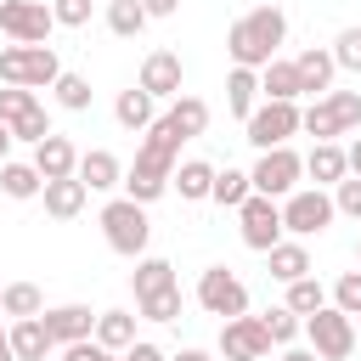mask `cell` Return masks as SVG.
Masks as SVG:
<instances>
[{
    "instance_id": "1",
    "label": "cell",
    "mask_w": 361,
    "mask_h": 361,
    "mask_svg": "<svg viewBox=\"0 0 361 361\" xmlns=\"http://www.w3.org/2000/svg\"><path fill=\"white\" fill-rule=\"evenodd\" d=\"M175 164H180V135H175V124L158 113V118L141 130L135 164L124 169V197H135V203H158V197L169 192V175H175Z\"/></svg>"
},
{
    "instance_id": "2",
    "label": "cell",
    "mask_w": 361,
    "mask_h": 361,
    "mask_svg": "<svg viewBox=\"0 0 361 361\" xmlns=\"http://www.w3.org/2000/svg\"><path fill=\"white\" fill-rule=\"evenodd\" d=\"M282 39H288V17L276 6H254L226 28V56H231V68H265Z\"/></svg>"
},
{
    "instance_id": "3",
    "label": "cell",
    "mask_w": 361,
    "mask_h": 361,
    "mask_svg": "<svg viewBox=\"0 0 361 361\" xmlns=\"http://www.w3.org/2000/svg\"><path fill=\"white\" fill-rule=\"evenodd\" d=\"M96 226H102L107 248H113V254H124V259H141V254H147V243H152L147 203H135V197H107V203H102V214H96Z\"/></svg>"
},
{
    "instance_id": "4",
    "label": "cell",
    "mask_w": 361,
    "mask_h": 361,
    "mask_svg": "<svg viewBox=\"0 0 361 361\" xmlns=\"http://www.w3.org/2000/svg\"><path fill=\"white\" fill-rule=\"evenodd\" d=\"M299 130L310 141H333V135L361 130V90H327V96H316L310 107H299Z\"/></svg>"
},
{
    "instance_id": "5",
    "label": "cell",
    "mask_w": 361,
    "mask_h": 361,
    "mask_svg": "<svg viewBox=\"0 0 361 361\" xmlns=\"http://www.w3.org/2000/svg\"><path fill=\"white\" fill-rule=\"evenodd\" d=\"M305 344L316 350V361H350L355 355V316H344L338 305H322L305 316Z\"/></svg>"
},
{
    "instance_id": "6",
    "label": "cell",
    "mask_w": 361,
    "mask_h": 361,
    "mask_svg": "<svg viewBox=\"0 0 361 361\" xmlns=\"http://www.w3.org/2000/svg\"><path fill=\"white\" fill-rule=\"evenodd\" d=\"M62 73V56L51 45H6L0 51V85H23V90H51Z\"/></svg>"
},
{
    "instance_id": "7",
    "label": "cell",
    "mask_w": 361,
    "mask_h": 361,
    "mask_svg": "<svg viewBox=\"0 0 361 361\" xmlns=\"http://www.w3.org/2000/svg\"><path fill=\"white\" fill-rule=\"evenodd\" d=\"M333 220H338V209H333V192L327 186H293L282 197V231H293L299 243L305 237H322Z\"/></svg>"
},
{
    "instance_id": "8",
    "label": "cell",
    "mask_w": 361,
    "mask_h": 361,
    "mask_svg": "<svg viewBox=\"0 0 361 361\" xmlns=\"http://www.w3.org/2000/svg\"><path fill=\"white\" fill-rule=\"evenodd\" d=\"M248 180H254V192H265V197L282 203V197L305 180V152H293V147H265L259 164L248 169Z\"/></svg>"
},
{
    "instance_id": "9",
    "label": "cell",
    "mask_w": 361,
    "mask_h": 361,
    "mask_svg": "<svg viewBox=\"0 0 361 361\" xmlns=\"http://www.w3.org/2000/svg\"><path fill=\"white\" fill-rule=\"evenodd\" d=\"M237 231H243V243H248L254 254L276 248V243H282V203L265 197V192H248V197L237 203Z\"/></svg>"
},
{
    "instance_id": "10",
    "label": "cell",
    "mask_w": 361,
    "mask_h": 361,
    "mask_svg": "<svg viewBox=\"0 0 361 361\" xmlns=\"http://www.w3.org/2000/svg\"><path fill=\"white\" fill-rule=\"evenodd\" d=\"M51 6L45 0H0V34L11 45H51Z\"/></svg>"
},
{
    "instance_id": "11",
    "label": "cell",
    "mask_w": 361,
    "mask_h": 361,
    "mask_svg": "<svg viewBox=\"0 0 361 361\" xmlns=\"http://www.w3.org/2000/svg\"><path fill=\"white\" fill-rule=\"evenodd\" d=\"M248 141L265 152V147H288L299 135V102H259L248 118H243Z\"/></svg>"
},
{
    "instance_id": "12",
    "label": "cell",
    "mask_w": 361,
    "mask_h": 361,
    "mask_svg": "<svg viewBox=\"0 0 361 361\" xmlns=\"http://www.w3.org/2000/svg\"><path fill=\"white\" fill-rule=\"evenodd\" d=\"M197 305L226 322V316H243V310H248V288H243V276H231L226 265H209V271L197 276Z\"/></svg>"
},
{
    "instance_id": "13",
    "label": "cell",
    "mask_w": 361,
    "mask_h": 361,
    "mask_svg": "<svg viewBox=\"0 0 361 361\" xmlns=\"http://www.w3.org/2000/svg\"><path fill=\"white\" fill-rule=\"evenodd\" d=\"M220 355L226 361H265L271 355V338H265V327H259V316H226L220 322Z\"/></svg>"
},
{
    "instance_id": "14",
    "label": "cell",
    "mask_w": 361,
    "mask_h": 361,
    "mask_svg": "<svg viewBox=\"0 0 361 361\" xmlns=\"http://www.w3.org/2000/svg\"><path fill=\"white\" fill-rule=\"evenodd\" d=\"M180 79H186V68H180V56L175 51H147V62H141V90L152 96V102H175L180 96Z\"/></svg>"
},
{
    "instance_id": "15",
    "label": "cell",
    "mask_w": 361,
    "mask_h": 361,
    "mask_svg": "<svg viewBox=\"0 0 361 361\" xmlns=\"http://www.w3.org/2000/svg\"><path fill=\"white\" fill-rule=\"evenodd\" d=\"M293 73H299V96H327L333 79H338V62H333L327 45H305L293 56Z\"/></svg>"
},
{
    "instance_id": "16",
    "label": "cell",
    "mask_w": 361,
    "mask_h": 361,
    "mask_svg": "<svg viewBox=\"0 0 361 361\" xmlns=\"http://www.w3.org/2000/svg\"><path fill=\"white\" fill-rule=\"evenodd\" d=\"M34 169H39V180H62V175H73L79 169V147L68 141V135H45V141H34V158H28Z\"/></svg>"
},
{
    "instance_id": "17",
    "label": "cell",
    "mask_w": 361,
    "mask_h": 361,
    "mask_svg": "<svg viewBox=\"0 0 361 361\" xmlns=\"http://www.w3.org/2000/svg\"><path fill=\"white\" fill-rule=\"evenodd\" d=\"M39 197H45V214H51V220H79L85 203H90V186H85L79 175H62V180H45Z\"/></svg>"
},
{
    "instance_id": "18",
    "label": "cell",
    "mask_w": 361,
    "mask_h": 361,
    "mask_svg": "<svg viewBox=\"0 0 361 361\" xmlns=\"http://www.w3.org/2000/svg\"><path fill=\"white\" fill-rule=\"evenodd\" d=\"M39 322H45V333H51L56 350H62V344H73V338H90L96 310H90V305H51V310H39Z\"/></svg>"
},
{
    "instance_id": "19",
    "label": "cell",
    "mask_w": 361,
    "mask_h": 361,
    "mask_svg": "<svg viewBox=\"0 0 361 361\" xmlns=\"http://www.w3.org/2000/svg\"><path fill=\"white\" fill-rule=\"evenodd\" d=\"M90 192H113V186H124V164H118V152H107V147H90V152H79V169H73Z\"/></svg>"
},
{
    "instance_id": "20",
    "label": "cell",
    "mask_w": 361,
    "mask_h": 361,
    "mask_svg": "<svg viewBox=\"0 0 361 361\" xmlns=\"http://www.w3.org/2000/svg\"><path fill=\"white\" fill-rule=\"evenodd\" d=\"M6 338H11V355H17V361H45V355L56 350V338L45 333L39 316H17V322L6 327Z\"/></svg>"
},
{
    "instance_id": "21",
    "label": "cell",
    "mask_w": 361,
    "mask_h": 361,
    "mask_svg": "<svg viewBox=\"0 0 361 361\" xmlns=\"http://www.w3.org/2000/svg\"><path fill=\"white\" fill-rule=\"evenodd\" d=\"M214 186V164L209 158H180L175 175H169V192H180V203H203Z\"/></svg>"
},
{
    "instance_id": "22",
    "label": "cell",
    "mask_w": 361,
    "mask_h": 361,
    "mask_svg": "<svg viewBox=\"0 0 361 361\" xmlns=\"http://www.w3.org/2000/svg\"><path fill=\"white\" fill-rule=\"evenodd\" d=\"M259 102H299V73L293 56H271L259 68Z\"/></svg>"
},
{
    "instance_id": "23",
    "label": "cell",
    "mask_w": 361,
    "mask_h": 361,
    "mask_svg": "<svg viewBox=\"0 0 361 361\" xmlns=\"http://www.w3.org/2000/svg\"><path fill=\"white\" fill-rule=\"evenodd\" d=\"M305 175H310L316 186H338V180L350 175V164H344V147H338V141H316V147L305 152Z\"/></svg>"
},
{
    "instance_id": "24",
    "label": "cell",
    "mask_w": 361,
    "mask_h": 361,
    "mask_svg": "<svg viewBox=\"0 0 361 361\" xmlns=\"http://www.w3.org/2000/svg\"><path fill=\"white\" fill-rule=\"evenodd\" d=\"M135 322H141V316H130V310H96L90 338H96V344H107L113 355H124V350L135 344Z\"/></svg>"
},
{
    "instance_id": "25",
    "label": "cell",
    "mask_w": 361,
    "mask_h": 361,
    "mask_svg": "<svg viewBox=\"0 0 361 361\" xmlns=\"http://www.w3.org/2000/svg\"><path fill=\"white\" fill-rule=\"evenodd\" d=\"M254 107H259V68H231L226 73V113L248 118Z\"/></svg>"
},
{
    "instance_id": "26",
    "label": "cell",
    "mask_w": 361,
    "mask_h": 361,
    "mask_svg": "<svg viewBox=\"0 0 361 361\" xmlns=\"http://www.w3.org/2000/svg\"><path fill=\"white\" fill-rule=\"evenodd\" d=\"M164 118L175 124V135H180V141H197V135L209 130V102H203V96H186V90H180V96L169 102V113H164Z\"/></svg>"
},
{
    "instance_id": "27",
    "label": "cell",
    "mask_w": 361,
    "mask_h": 361,
    "mask_svg": "<svg viewBox=\"0 0 361 361\" xmlns=\"http://www.w3.org/2000/svg\"><path fill=\"white\" fill-rule=\"evenodd\" d=\"M265 271L288 288V282L310 276V248H305V243H276V248H265Z\"/></svg>"
},
{
    "instance_id": "28",
    "label": "cell",
    "mask_w": 361,
    "mask_h": 361,
    "mask_svg": "<svg viewBox=\"0 0 361 361\" xmlns=\"http://www.w3.org/2000/svg\"><path fill=\"white\" fill-rule=\"evenodd\" d=\"M113 118H118L124 130H147V124L158 118V102H152L141 85H130V90H118V102H113Z\"/></svg>"
},
{
    "instance_id": "29",
    "label": "cell",
    "mask_w": 361,
    "mask_h": 361,
    "mask_svg": "<svg viewBox=\"0 0 361 361\" xmlns=\"http://www.w3.org/2000/svg\"><path fill=\"white\" fill-rule=\"evenodd\" d=\"M39 186H45V180H39V169H34V164H23V158H6V164H0V192H6L11 203L39 197Z\"/></svg>"
},
{
    "instance_id": "30",
    "label": "cell",
    "mask_w": 361,
    "mask_h": 361,
    "mask_svg": "<svg viewBox=\"0 0 361 361\" xmlns=\"http://www.w3.org/2000/svg\"><path fill=\"white\" fill-rule=\"evenodd\" d=\"M254 192V180H248V169H214V186H209V203H220V209H237L243 197Z\"/></svg>"
},
{
    "instance_id": "31",
    "label": "cell",
    "mask_w": 361,
    "mask_h": 361,
    "mask_svg": "<svg viewBox=\"0 0 361 361\" xmlns=\"http://www.w3.org/2000/svg\"><path fill=\"white\" fill-rule=\"evenodd\" d=\"M169 282H175V265H169V259H158V254H141V259H135V271H130L135 299H141V293H158V288H169Z\"/></svg>"
},
{
    "instance_id": "32",
    "label": "cell",
    "mask_w": 361,
    "mask_h": 361,
    "mask_svg": "<svg viewBox=\"0 0 361 361\" xmlns=\"http://www.w3.org/2000/svg\"><path fill=\"white\" fill-rule=\"evenodd\" d=\"M39 310H45V293L34 282H6L0 288V316L17 322V316H39Z\"/></svg>"
},
{
    "instance_id": "33",
    "label": "cell",
    "mask_w": 361,
    "mask_h": 361,
    "mask_svg": "<svg viewBox=\"0 0 361 361\" xmlns=\"http://www.w3.org/2000/svg\"><path fill=\"white\" fill-rule=\"evenodd\" d=\"M51 96H56V107H68V113H85L96 90H90V79H85V73H68V68H62V73H56V85H51Z\"/></svg>"
},
{
    "instance_id": "34",
    "label": "cell",
    "mask_w": 361,
    "mask_h": 361,
    "mask_svg": "<svg viewBox=\"0 0 361 361\" xmlns=\"http://www.w3.org/2000/svg\"><path fill=\"white\" fill-rule=\"evenodd\" d=\"M147 23H152V17L141 11V0H107V28H113L118 39H135Z\"/></svg>"
},
{
    "instance_id": "35",
    "label": "cell",
    "mask_w": 361,
    "mask_h": 361,
    "mask_svg": "<svg viewBox=\"0 0 361 361\" xmlns=\"http://www.w3.org/2000/svg\"><path fill=\"white\" fill-rule=\"evenodd\" d=\"M282 305H288L293 316H310V310H322V305H327V288H322V282H316V271H310V276L288 282V299H282Z\"/></svg>"
},
{
    "instance_id": "36",
    "label": "cell",
    "mask_w": 361,
    "mask_h": 361,
    "mask_svg": "<svg viewBox=\"0 0 361 361\" xmlns=\"http://www.w3.org/2000/svg\"><path fill=\"white\" fill-rule=\"evenodd\" d=\"M135 310H141L147 322H175V316H180V282H169V288H158V293H141Z\"/></svg>"
},
{
    "instance_id": "37",
    "label": "cell",
    "mask_w": 361,
    "mask_h": 361,
    "mask_svg": "<svg viewBox=\"0 0 361 361\" xmlns=\"http://www.w3.org/2000/svg\"><path fill=\"white\" fill-rule=\"evenodd\" d=\"M259 327H265V338H271V344H293V338H299V327H305V316H293L288 305H271V310L259 316Z\"/></svg>"
},
{
    "instance_id": "38",
    "label": "cell",
    "mask_w": 361,
    "mask_h": 361,
    "mask_svg": "<svg viewBox=\"0 0 361 361\" xmlns=\"http://www.w3.org/2000/svg\"><path fill=\"white\" fill-rule=\"evenodd\" d=\"M327 51H333V62H338L344 73H361V23H350V28H338V39H333Z\"/></svg>"
},
{
    "instance_id": "39",
    "label": "cell",
    "mask_w": 361,
    "mask_h": 361,
    "mask_svg": "<svg viewBox=\"0 0 361 361\" xmlns=\"http://www.w3.org/2000/svg\"><path fill=\"white\" fill-rule=\"evenodd\" d=\"M34 107H39V90H23V85H6V90H0V118H6V124H17V118L34 113Z\"/></svg>"
},
{
    "instance_id": "40",
    "label": "cell",
    "mask_w": 361,
    "mask_h": 361,
    "mask_svg": "<svg viewBox=\"0 0 361 361\" xmlns=\"http://www.w3.org/2000/svg\"><path fill=\"white\" fill-rule=\"evenodd\" d=\"M327 305H338L344 316H361V271H344V276L333 282V293H327Z\"/></svg>"
},
{
    "instance_id": "41",
    "label": "cell",
    "mask_w": 361,
    "mask_h": 361,
    "mask_svg": "<svg viewBox=\"0 0 361 361\" xmlns=\"http://www.w3.org/2000/svg\"><path fill=\"white\" fill-rule=\"evenodd\" d=\"M90 11H96V0H51L56 28H85V23H90Z\"/></svg>"
},
{
    "instance_id": "42",
    "label": "cell",
    "mask_w": 361,
    "mask_h": 361,
    "mask_svg": "<svg viewBox=\"0 0 361 361\" xmlns=\"http://www.w3.org/2000/svg\"><path fill=\"white\" fill-rule=\"evenodd\" d=\"M333 209H338L344 220H361V175H344V180L333 186Z\"/></svg>"
},
{
    "instance_id": "43",
    "label": "cell",
    "mask_w": 361,
    "mask_h": 361,
    "mask_svg": "<svg viewBox=\"0 0 361 361\" xmlns=\"http://www.w3.org/2000/svg\"><path fill=\"white\" fill-rule=\"evenodd\" d=\"M11 135H17V141H28V147H34V141H45V135H51V113H45V107L23 113V118L11 124Z\"/></svg>"
},
{
    "instance_id": "44",
    "label": "cell",
    "mask_w": 361,
    "mask_h": 361,
    "mask_svg": "<svg viewBox=\"0 0 361 361\" xmlns=\"http://www.w3.org/2000/svg\"><path fill=\"white\" fill-rule=\"evenodd\" d=\"M62 361H118V355L96 338H73V344H62Z\"/></svg>"
},
{
    "instance_id": "45",
    "label": "cell",
    "mask_w": 361,
    "mask_h": 361,
    "mask_svg": "<svg viewBox=\"0 0 361 361\" xmlns=\"http://www.w3.org/2000/svg\"><path fill=\"white\" fill-rule=\"evenodd\" d=\"M118 361H169V355H164V350H158L152 338H135V344H130V350H124Z\"/></svg>"
},
{
    "instance_id": "46",
    "label": "cell",
    "mask_w": 361,
    "mask_h": 361,
    "mask_svg": "<svg viewBox=\"0 0 361 361\" xmlns=\"http://www.w3.org/2000/svg\"><path fill=\"white\" fill-rule=\"evenodd\" d=\"M141 11H147V17H175L180 0H141Z\"/></svg>"
},
{
    "instance_id": "47",
    "label": "cell",
    "mask_w": 361,
    "mask_h": 361,
    "mask_svg": "<svg viewBox=\"0 0 361 361\" xmlns=\"http://www.w3.org/2000/svg\"><path fill=\"white\" fill-rule=\"evenodd\" d=\"M344 164H350V175H361V130L350 135V147H344Z\"/></svg>"
},
{
    "instance_id": "48",
    "label": "cell",
    "mask_w": 361,
    "mask_h": 361,
    "mask_svg": "<svg viewBox=\"0 0 361 361\" xmlns=\"http://www.w3.org/2000/svg\"><path fill=\"white\" fill-rule=\"evenodd\" d=\"M169 361H214V355H209V350H197V344H186V350H175Z\"/></svg>"
},
{
    "instance_id": "49",
    "label": "cell",
    "mask_w": 361,
    "mask_h": 361,
    "mask_svg": "<svg viewBox=\"0 0 361 361\" xmlns=\"http://www.w3.org/2000/svg\"><path fill=\"white\" fill-rule=\"evenodd\" d=\"M11 147H17V135H11V124H6V118H0V164H6V158H11Z\"/></svg>"
},
{
    "instance_id": "50",
    "label": "cell",
    "mask_w": 361,
    "mask_h": 361,
    "mask_svg": "<svg viewBox=\"0 0 361 361\" xmlns=\"http://www.w3.org/2000/svg\"><path fill=\"white\" fill-rule=\"evenodd\" d=\"M0 361H17V355H11V338H6V327H0Z\"/></svg>"
},
{
    "instance_id": "51",
    "label": "cell",
    "mask_w": 361,
    "mask_h": 361,
    "mask_svg": "<svg viewBox=\"0 0 361 361\" xmlns=\"http://www.w3.org/2000/svg\"><path fill=\"white\" fill-rule=\"evenodd\" d=\"M282 361H316V350H288Z\"/></svg>"
},
{
    "instance_id": "52",
    "label": "cell",
    "mask_w": 361,
    "mask_h": 361,
    "mask_svg": "<svg viewBox=\"0 0 361 361\" xmlns=\"http://www.w3.org/2000/svg\"><path fill=\"white\" fill-rule=\"evenodd\" d=\"M355 344H361V316H355Z\"/></svg>"
},
{
    "instance_id": "53",
    "label": "cell",
    "mask_w": 361,
    "mask_h": 361,
    "mask_svg": "<svg viewBox=\"0 0 361 361\" xmlns=\"http://www.w3.org/2000/svg\"><path fill=\"white\" fill-rule=\"evenodd\" d=\"M355 265H361V237H355Z\"/></svg>"
},
{
    "instance_id": "54",
    "label": "cell",
    "mask_w": 361,
    "mask_h": 361,
    "mask_svg": "<svg viewBox=\"0 0 361 361\" xmlns=\"http://www.w3.org/2000/svg\"><path fill=\"white\" fill-rule=\"evenodd\" d=\"M0 288H6V282H0Z\"/></svg>"
}]
</instances>
